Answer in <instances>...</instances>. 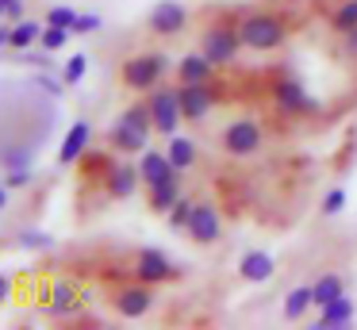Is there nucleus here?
<instances>
[{
    "instance_id": "f257e3e1",
    "label": "nucleus",
    "mask_w": 357,
    "mask_h": 330,
    "mask_svg": "<svg viewBox=\"0 0 357 330\" xmlns=\"http://www.w3.org/2000/svg\"><path fill=\"white\" fill-rule=\"evenodd\" d=\"M238 35H242V46L246 50H277V46H284L288 38V20L280 12H265V8H257V12H246L238 20Z\"/></svg>"
},
{
    "instance_id": "f03ea898",
    "label": "nucleus",
    "mask_w": 357,
    "mask_h": 330,
    "mask_svg": "<svg viewBox=\"0 0 357 330\" xmlns=\"http://www.w3.org/2000/svg\"><path fill=\"white\" fill-rule=\"evenodd\" d=\"M169 54L154 50V54H131V58H123V66H119V84L131 92H150L162 84V77L169 73Z\"/></svg>"
},
{
    "instance_id": "7ed1b4c3",
    "label": "nucleus",
    "mask_w": 357,
    "mask_h": 330,
    "mask_svg": "<svg viewBox=\"0 0 357 330\" xmlns=\"http://www.w3.org/2000/svg\"><path fill=\"white\" fill-rule=\"evenodd\" d=\"M200 50L208 54L215 66H234L238 61V54L246 50L242 46V35H238V20H215L204 27L200 35Z\"/></svg>"
},
{
    "instance_id": "20e7f679",
    "label": "nucleus",
    "mask_w": 357,
    "mask_h": 330,
    "mask_svg": "<svg viewBox=\"0 0 357 330\" xmlns=\"http://www.w3.org/2000/svg\"><path fill=\"white\" fill-rule=\"evenodd\" d=\"M219 146H223V153H231V158H254V153L265 146V127L254 119V115H242V119H234V123L223 127Z\"/></svg>"
},
{
    "instance_id": "39448f33",
    "label": "nucleus",
    "mask_w": 357,
    "mask_h": 330,
    "mask_svg": "<svg viewBox=\"0 0 357 330\" xmlns=\"http://www.w3.org/2000/svg\"><path fill=\"white\" fill-rule=\"evenodd\" d=\"M150 115H154V130L165 138L177 135L181 119H185V112H181V84L173 89V84H158V89H150Z\"/></svg>"
},
{
    "instance_id": "423d86ee",
    "label": "nucleus",
    "mask_w": 357,
    "mask_h": 330,
    "mask_svg": "<svg viewBox=\"0 0 357 330\" xmlns=\"http://www.w3.org/2000/svg\"><path fill=\"white\" fill-rule=\"evenodd\" d=\"M188 23H192V12H188L181 0H158V4L146 12V31H150V35H158V38L185 35Z\"/></svg>"
},
{
    "instance_id": "0eeeda50",
    "label": "nucleus",
    "mask_w": 357,
    "mask_h": 330,
    "mask_svg": "<svg viewBox=\"0 0 357 330\" xmlns=\"http://www.w3.org/2000/svg\"><path fill=\"white\" fill-rule=\"evenodd\" d=\"M150 135H154V123H142V119H135V115L119 112L116 127L108 130V142L116 146L119 153H142L150 146Z\"/></svg>"
},
{
    "instance_id": "6e6552de",
    "label": "nucleus",
    "mask_w": 357,
    "mask_h": 330,
    "mask_svg": "<svg viewBox=\"0 0 357 330\" xmlns=\"http://www.w3.org/2000/svg\"><path fill=\"white\" fill-rule=\"evenodd\" d=\"M185 234L192 238L196 246H215L219 238H223V219H219V207L211 204V200H196Z\"/></svg>"
},
{
    "instance_id": "1a4fd4ad",
    "label": "nucleus",
    "mask_w": 357,
    "mask_h": 330,
    "mask_svg": "<svg viewBox=\"0 0 357 330\" xmlns=\"http://www.w3.org/2000/svg\"><path fill=\"white\" fill-rule=\"evenodd\" d=\"M273 100H277L280 112H292V115H315L319 104L307 96V89H303V81H296V77H277L273 81Z\"/></svg>"
},
{
    "instance_id": "9d476101",
    "label": "nucleus",
    "mask_w": 357,
    "mask_h": 330,
    "mask_svg": "<svg viewBox=\"0 0 357 330\" xmlns=\"http://www.w3.org/2000/svg\"><path fill=\"white\" fill-rule=\"evenodd\" d=\"M150 307H154V284H146V280L123 284L116 292V311L123 319H142V315H150Z\"/></svg>"
},
{
    "instance_id": "9b49d317",
    "label": "nucleus",
    "mask_w": 357,
    "mask_h": 330,
    "mask_svg": "<svg viewBox=\"0 0 357 330\" xmlns=\"http://www.w3.org/2000/svg\"><path fill=\"white\" fill-rule=\"evenodd\" d=\"M177 276V265L165 257L162 250H139L135 253V280H146V284H165Z\"/></svg>"
},
{
    "instance_id": "f8f14e48",
    "label": "nucleus",
    "mask_w": 357,
    "mask_h": 330,
    "mask_svg": "<svg viewBox=\"0 0 357 330\" xmlns=\"http://www.w3.org/2000/svg\"><path fill=\"white\" fill-rule=\"evenodd\" d=\"M211 107H215V89L211 84H181V112H185V119L200 123L211 115Z\"/></svg>"
},
{
    "instance_id": "ddd939ff",
    "label": "nucleus",
    "mask_w": 357,
    "mask_h": 330,
    "mask_svg": "<svg viewBox=\"0 0 357 330\" xmlns=\"http://www.w3.org/2000/svg\"><path fill=\"white\" fill-rule=\"evenodd\" d=\"M215 69L219 66L204 50H192V54H185V58L177 61V81L181 84H211L215 81Z\"/></svg>"
},
{
    "instance_id": "4468645a",
    "label": "nucleus",
    "mask_w": 357,
    "mask_h": 330,
    "mask_svg": "<svg viewBox=\"0 0 357 330\" xmlns=\"http://www.w3.org/2000/svg\"><path fill=\"white\" fill-rule=\"evenodd\" d=\"M139 184H142V169L139 165H112L108 173H104V196L127 200V196H135Z\"/></svg>"
},
{
    "instance_id": "2eb2a0df",
    "label": "nucleus",
    "mask_w": 357,
    "mask_h": 330,
    "mask_svg": "<svg viewBox=\"0 0 357 330\" xmlns=\"http://www.w3.org/2000/svg\"><path fill=\"white\" fill-rule=\"evenodd\" d=\"M139 169H142V184H158V181H169V177H181V169L169 161V153H162V150H142L139 153Z\"/></svg>"
},
{
    "instance_id": "dca6fc26",
    "label": "nucleus",
    "mask_w": 357,
    "mask_h": 330,
    "mask_svg": "<svg viewBox=\"0 0 357 330\" xmlns=\"http://www.w3.org/2000/svg\"><path fill=\"white\" fill-rule=\"evenodd\" d=\"M89 138H93V127H89L85 119H77L70 130H66L62 146H58V165H73L77 158H85V150H89Z\"/></svg>"
},
{
    "instance_id": "f3484780",
    "label": "nucleus",
    "mask_w": 357,
    "mask_h": 330,
    "mask_svg": "<svg viewBox=\"0 0 357 330\" xmlns=\"http://www.w3.org/2000/svg\"><path fill=\"white\" fill-rule=\"evenodd\" d=\"M273 273H277V261H273V253H265V250L242 253V261H238V276H242V280L261 284V280H269Z\"/></svg>"
},
{
    "instance_id": "a211bd4d",
    "label": "nucleus",
    "mask_w": 357,
    "mask_h": 330,
    "mask_svg": "<svg viewBox=\"0 0 357 330\" xmlns=\"http://www.w3.org/2000/svg\"><path fill=\"white\" fill-rule=\"evenodd\" d=\"M354 315H357L354 299L338 296V299H331L326 307H319V330H342V327L354 322Z\"/></svg>"
},
{
    "instance_id": "6ab92c4d",
    "label": "nucleus",
    "mask_w": 357,
    "mask_h": 330,
    "mask_svg": "<svg viewBox=\"0 0 357 330\" xmlns=\"http://www.w3.org/2000/svg\"><path fill=\"white\" fill-rule=\"evenodd\" d=\"M150 211L154 215H169V207L181 200V177H169V181H158L150 184Z\"/></svg>"
},
{
    "instance_id": "aec40b11",
    "label": "nucleus",
    "mask_w": 357,
    "mask_h": 330,
    "mask_svg": "<svg viewBox=\"0 0 357 330\" xmlns=\"http://www.w3.org/2000/svg\"><path fill=\"white\" fill-rule=\"evenodd\" d=\"M73 307H77V288H73L70 280H58L54 288H50L47 315H54V319H66V315H73Z\"/></svg>"
},
{
    "instance_id": "412c9836",
    "label": "nucleus",
    "mask_w": 357,
    "mask_h": 330,
    "mask_svg": "<svg viewBox=\"0 0 357 330\" xmlns=\"http://www.w3.org/2000/svg\"><path fill=\"white\" fill-rule=\"evenodd\" d=\"M165 153H169V161L185 173V169H192L196 165V158H200V150H196V142L192 138H185V135H173L169 138V146H165Z\"/></svg>"
},
{
    "instance_id": "4be33fe9",
    "label": "nucleus",
    "mask_w": 357,
    "mask_h": 330,
    "mask_svg": "<svg viewBox=\"0 0 357 330\" xmlns=\"http://www.w3.org/2000/svg\"><path fill=\"white\" fill-rule=\"evenodd\" d=\"M311 292H315V307H326L331 299L346 296V280H342L338 273H323L315 284H311Z\"/></svg>"
},
{
    "instance_id": "5701e85b",
    "label": "nucleus",
    "mask_w": 357,
    "mask_h": 330,
    "mask_svg": "<svg viewBox=\"0 0 357 330\" xmlns=\"http://www.w3.org/2000/svg\"><path fill=\"white\" fill-rule=\"evenodd\" d=\"M315 307V292H311V284H303V288H292L284 296V319H303V315Z\"/></svg>"
},
{
    "instance_id": "b1692460",
    "label": "nucleus",
    "mask_w": 357,
    "mask_h": 330,
    "mask_svg": "<svg viewBox=\"0 0 357 330\" xmlns=\"http://www.w3.org/2000/svg\"><path fill=\"white\" fill-rule=\"evenodd\" d=\"M43 27H47V23H35V20H20V23H12V50H27L31 43H39Z\"/></svg>"
},
{
    "instance_id": "393cba45",
    "label": "nucleus",
    "mask_w": 357,
    "mask_h": 330,
    "mask_svg": "<svg viewBox=\"0 0 357 330\" xmlns=\"http://www.w3.org/2000/svg\"><path fill=\"white\" fill-rule=\"evenodd\" d=\"M331 27L338 31V35H349V31L357 27V0H342L338 8L331 12Z\"/></svg>"
},
{
    "instance_id": "a878e982",
    "label": "nucleus",
    "mask_w": 357,
    "mask_h": 330,
    "mask_svg": "<svg viewBox=\"0 0 357 330\" xmlns=\"http://www.w3.org/2000/svg\"><path fill=\"white\" fill-rule=\"evenodd\" d=\"M16 242L24 246V250H35V253H39V250H50V246H54V238H50L47 230H39V227H24V230L16 234Z\"/></svg>"
},
{
    "instance_id": "bb28decb",
    "label": "nucleus",
    "mask_w": 357,
    "mask_h": 330,
    "mask_svg": "<svg viewBox=\"0 0 357 330\" xmlns=\"http://www.w3.org/2000/svg\"><path fill=\"white\" fill-rule=\"evenodd\" d=\"M85 69H89V58H85V54H73V58L62 66V84H66V89L81 84V81H85Z\"/></svg>"
},
{
    "instance_id": "cd10ccee",
    "label": "nucleus",
    "mask_w": 357,
    "mask_h": 330,
    "mask_svg": "<svg viewBox=\"0 0 357 330\" xmlns=\"http://www.w3.org/2000/svg\"><path fill=\"white\" fill-rule=\"evenodd\" d=\"M192 207H196L192 196H181L177 204L169 207V215H165V219H169V227H173V230H185V227H188V215H192Z\"/></svg>"
},
{
    "instance_id": "c85d7f7f",
    "label": "nucleus",
    "mask_w": 357,
    "mask_h": 330,
    "mask_svg": "<svg viewBox=\"0 0 357 330\" xmlns=\"http://www.w3.org/2000/svg\"><path fill=\"white\" fill-rule=\"evenodd\" d=\"M70 35H73L70 27H54V23H47L43 35H39V43H43V50H62V46L70 43Z\"/></svg>"
},
{
    "instance_id": "c756f323",
    "label": "nucleus",
    "mask_w": 357,
    "mask_h": 330,
    "mask_svg": "<svg viewBox=\"0 0 357 330\" xmlns=\"http://www.w3.org/2000/svg\"><path fill=\"white\" fill-rule=\"evenodd\" d=\"M77 15H81V12H73V8H66V4H54V8H47V15H43V23H54V27H70V31H73V23H77Z\"/></svg>"
},
{
    "instance_id": "7c9ffc66",
    "label": "nucleus",
    "mask_w": 357,
    "mask_h": 330,
    "mask_svg": "<svg viewBox=\"0 0 357 330\" xmlns=\"http://www.w3.org/2000/svg\"><path fill=\"white\" fill-rule=\"evenodd\" d=\"M31 181H35L31 165H8V173H4V184H8V188H27Z\"/></svg>"
},
{
    "instance_id": "2f4dec72",
    "label": "nucleus",
    "mask_w": 357,
    "mask_h": 330,
    "mask_svg": "<svg viewBox=\"0 0 357 330\" xmlns=\"http://www.w3.org/2000/svg\"><path fill=\"white\" fill-rule=\"evenodd\" d=\"M346 188H331V192H326V196H323V215H338L342 211V207H346Z\"/></svg>"
},
{
    "instance_id": "473e14b6",
    "label": "nucleus",
    "mask_w": 357,
    "mask_h": 330,
    "mask_svg": "<svg viewBox=\"0 0 357 330\" xmlns=\"http://www.w3.org/2000/svg\"><path fill=\"white\" fill-rule=\"evenodd\" d=\"M100 15L96 12H85V15H77V23H73V35H93V31H100Z\"/></svg>"
},
{
    "instance_id": "72a5a7b5",
    "label": "nucleus",
    "mask_w": 357,
    "mask_h": 330,
    "mask_svg": "<svg viewBox=\"0 0 357 330\" xmlns=\"http://www.w3.org/2000/svg\"><path fill=\"white\" fill-rule=\"evenodd\" d=\"M342 54H346L349 61H357V27L349 31V35H342Z\"/></svg>"
},
{
    "instance_id": "f704fd0d",
    "label": "nucleus",
    "mask_w": 357,
    "mask_h": 330,
    "mask_svg": "<svg viewBox=\"0 0 357 330\" xmlns=\"http://www.w3.org/2000/svg\"><path fill=\"white\" fill-rule=\"evenodd\" d=\"M35 84H39V89H47L50 96H62V89H66V84H58L54 77H47V73H39V77H35Z\"/></svg>"
},
{
    "instance_id": "c9c22d12",
    "label": "nucleus",
    "mask_w": 357,
    "mask_h": 330,
    "mask_svg": "<svg viewBox=\"0 0 357 330\" xmlns=\"http://www.w3.org/2000/svg\"><path fill=\"white\" fill-rule=\"evenodd\" d=\"M20 61H24V66H43V69L50 66V58H47V54H43V58H39V54H20Z\"/></svg>"
},
{
    "instance_id": "e433bc0d",
    "label": "nucleus",
    "mask_w": 357,
    "mask_h": 330,
    "mask_svg": "<svg viewBox=\"0 0 357 330\" xmlns=\"http://www.w3.org/2000/svg\"><path fill=\"white\" fill-rule=\"evenodd\" d=\"M8 20H12V23L24 20V0H12V4H8Z\"/></svg>"
},
{
    "instance_id": "4c0bfd02",
    "label": "nucleus",
    "mask_w": 357,
    "mask_h": 330,
    "mask_svg": "<svg viewBox=\"0 0 357 330\" xmlns=\"http://www.w3.org/2000/svg\"><path fill=\"white\" fill-rule=\"evenodd\" d=\"M8 296H12V276H4V273H0V303H4Z\"/></svg>"
},
{
    "instance_id": "58836bf2",
    "label": "nucleus",
    "mask_w": 357,
    "mask_h": 330,
    "mask_svg": "<svg viewBox=\"0 0 357 330\" xmlns=\"http://www.w3.org/2000/svg\"><path fill=\"white\" fill-rule=\"evenodd\" d=\"M4 46H12V27H0V50Z\"/></svg>"
},
{
    "instance_id": "ea45409f",
    "label": "nucleus",
    "mask_w": 357,
    "mask_h": 330,
    "mask_svg": "<svg viewBox=\"0 0 357 330\" xmlns=\"http://www.w3.org/2000/svg\"><path fill=\"white\" fill-rule=\"evenodd\" d=\"M4 207H8V184L0 181V211H4Z\"/></svg>"
},
{
    "instance_id": "a19ab883",
    "label": "nucleus",
    "mask_w": 357,
    "mask_h": 330,
    "mask_svg": "<svg viewBox=\"0 0 357 330\" xmlns=\"http://www.w3.org/2000/svg\"><path fill=\"white\" fill-rule=\"evenodd\" d=\"M4 4H12V0H4Z\"/></svg>"
}]
</instances>
